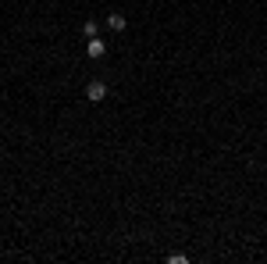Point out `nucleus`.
I'll list each match as a JSON object with an SVG mask.
<instances>
[{
	"instance_id": "4",
	"label": "nucleus",
	"mask_w": 267,
	"mask_h": 264,
	"mask_svg": "<svg viewBox=\"0 0 267 264\" xmlns=\"http://www.w3.org/2000/svg\"><path fill=\"white\" fill-rule=\"evenodd\" d=\"M82 32H86V36L93 40V36H96V22H86V25H82Z\"/></svg>"
},
{
	"instance_id": "3",
	"label": "nucleus",
	"mask_w": 267,
	"mask_h": 264,
	"mask_svg": "<svg viewBox=\"0 0 267 264\" xmlns=\"http://www.w3.org/2000/svg\"><path fill=\"white\" fill-rule=\"evenodd\" d=\"M107 25H111L114 32H121V29H125V14H111V18H107Z\"/></svg>"
},
{
	"instance_id": "1",
	"label": "nucleus",
	"mask_w": 267,
	"mask_h": 264,
	"mask_svg": "<svg viewBox=\"0 0 267 264\" xmlns=\"http://www.w3.org/2000/svg\"><path fill=\"white\" fill-rule=\"evenodd\" d=\"M86 97H89L93 104H100V100L107 97V82H100V79H96V82H89V86H86Z\"/></svg>"
},
{
	"instance_id": "2",
	"label": "nucleus",
	"mask_w": 267,
	"mask_h": 264,
	"mask_svg": "<svg viewBox=\"0 0 267 264\" xmlns=\"http://www.w3.org/2000/svg\"><path fill=\"white\" fill-rule=\"evenodd\" d=\"M86 54H89V58H104V54H107V47H104V40H96V36H93V40L86 43Z\"/></svg>"
}]
</instances>
